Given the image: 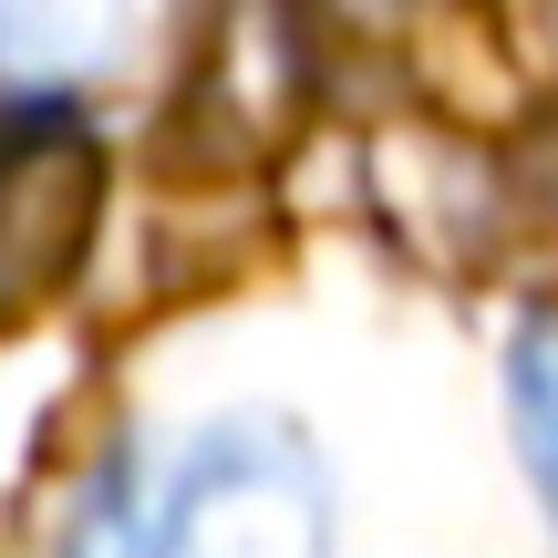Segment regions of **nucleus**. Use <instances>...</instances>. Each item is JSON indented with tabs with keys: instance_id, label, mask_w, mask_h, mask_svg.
<instances>
[{
	"instance_id": "f257e3e1",
	"label": "nucleus",
	"mask_w": 558,
	"mask_h": 558,
	"mask_svg": "<svg viewBox=\"0 0 558 558\" xmlns=\"http://www.w3.org/2000/svg\"><path fill=\"white\" fill-rule=\"evenodd\" d=\"M145 486L166 558H331V497L269 424H218Z\"/></svg>"
},
{
	"instance_id": "f03ea898",
	"label": "nucleus",
	"mask_w": 558,
	"mask_h": 558,
	"mask_svg": "<svg viewBox=\"0 0 558 558\" xmlns=\"http://www.w3.org/2000/svg\"><path fill=\"white\" fill-rule=\"evenodd\" d=\"M73 218H83V156L73 135H0V290H32L41 269H62L73 248Z\"/></svg>"
},
{
	"instance_id": "7ed1b4c3",
	"label": "nucleus",
	"mask_w": 558,
	"mask_h": 558,
	"mask_svg": "<svg viewBox=\"0 0 558 558\" xmlns=\"http://www.w3.org/2000/svg\"><path fill=\"white\" fill-rule=\"evenodd\" d=\"M62 558H166L156 538V486L135 476V465H114V476L83 486L73 527H62Z\"/></svg>"
},
{
	"instance_id": "20e7f679",
	"label": "nucleus",
	"mask_w": 558,
	"mask_h": 558,
	"mask_svg": "<svg viewBox=\"0 0 558 558\" xmlns=\"http://www.w3.org/2000/svg\"><path fill=\"white\" fill-rule=\"evenodd\" d=\"M507 403H518V445H527V465H538V486L558 507V320L518 331V352H507Z\"/></svg>"
}]
</instances>
